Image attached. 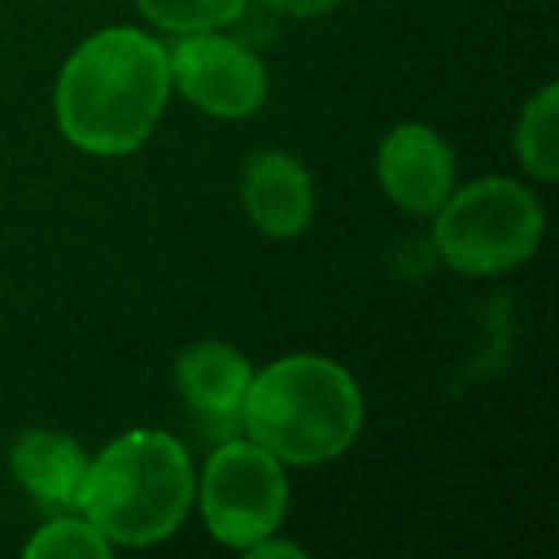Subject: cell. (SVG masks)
I'll return each mask as SVG.
<instances>
[{
  "label": "cell",
  "mask_w": 559,
  "mask_h": 559,
  "mask_svg": "<svg viewBox=\"0 0 559 559\" xmlns=\"http://www.w3.org/2000/svg\"><path fill=\"white\" fill-rule=\"evenodd\" d=\"M556 111H559V88L544 85L540 93L528 100V108L521 111L518 134H513V146H518V162L528 169V177L551 180L559 177V131H556Z\"/></svg>",
  "instance_id": "8fae6325"
},
{
  "label": "cell",
  "mask_w": 559,
  "mask_h": 559,
  "mask_svg": "<svg viewBox=\"0 0 559 559\" xmlns=\"http://www.w3.org/2000/svg\"><path fill=\"white\" fill-rule=\"evenodd\" d=\"M241 207L269 238H296L314 218V185L299 157L257 150L241 169Z\"/></svg>",
  "instance_id": "9c48e42d"
},
{
  "label": "cell",
  "mask_w": 559,
  "mask_h": 559,
  "mask_svg": "<svg viewBox=\"0 0 559 559\" xmlns=\"http://www.w3.org/2000/svg\"><path fill=\"white\" fill-rule=\"evenodd\" d=\"M195 498L192 456L162 429H131L88 460L78 510L111 544L146 548L180 528Z\"/></svg>",
  "instance_id": "3957f363"
},
{
  "label": "cell",
  "mask_w": 559,
  "mask_h": 559,
  "mask_svg": "<svg viewBox=\"0 0 559 559\" xmlns=\"http://www.w3.org/2000/svg\"><path fill=\"white\" fill-rule=\"evenodd\" d=\"M246 556H249V559H264V556H292V559H304V548H296V544H288V540H272V536H261L257 544H249Z\"/></svg>",
  "instance_id": "9a60e30c"
},
{
  "label": "cell",
  "mask_w": 559,
  "mask_h": 559,
  "mask_svg": "<svg viewBox=\"0 0 559 559\" xmlns=\"http://www.w3.org/2000/svg\"><path fill=\"white\" fill-rule=\"evenodd\" d=\"M12 475L35 502L47 510H78L81 483L88 472V456L70 433L58 429H27L12 444Z\"/></svg>",
  "instance_id": "30bf717a"
},
{
  "label": "cell",
  "mask_w": 559,
  "mask_h": 559,
  "mask_svg": "<svg viewBox=\"0 0 559 559\" xmlns=\"http://www.w3.org/2000/svg\"><path fill=\"white\" fill-rule=\"evenodd\" d=\"M134 4L150 24L173 35L223 32L234 27L241 12H249V0H134Z\"/></svg>",
  "instance_id": "7c38bea8"
},
{
  "label": "cell",
  "mask_w": 559,
  "mask_h": 559,
  "mask_svg": "<svg viewBox=\"0 0 559 559\" xmlns=\"http://www.w3.org/2000/svg\"><path fill=\"white\" fill-rule=\"evenodd\" d=\"M169 93V50L162 39L139 27H104L58 73V127L85 154H134L154 134Z\"/></svg>",
  "instance_id": "6da1fadb"
},
{
  "label": "cell",
  "mask_w": 559,
  "mask_h": 559,
  "mask_svg": "<svg viewBox=\"0 0 559 559\" xmlns=\"http://www.w3.org/2000/svg\"><path fill=\"white\" fill-rule=\"evenodd\" d=\"M111 548L116 544L108 540V536L100 533V528L93 525V521L81 513V518H73V513H62V518L47 521V525L39 528V533L27 540L24 556L39 559V556H85V559H111Z\"/></svg>",
  "instance_id": "4fadbf2b"
},
{
  "label": "cell",
  "mask_w": 559,
  "mask_h": 559,
  "mask_svg": "<svg viewBox=\"0 0 559 559\" xmlns=\"http://www.w3.org/2000/svg\"><path fill=\"white\" fill-rule=\"evenodd\" d=\"M177 391L185 403L188 418L215 441L241 433V414H246L249 380L253 365L241 357L234 345L223 342H200L180 353L177 360Z\"/></svg>",
  "instance_id": "52a82bcc"
},
{
  "label": "cell",
  "mask_w": 559,
  "mask_h": 559,
  "mask_svg": "<svg viewBox=\"0 0 559 559\" xmlns=\"http://www.w3.org/2000/svg\"><path fill=\"white\" fill-rule=\"evenodd\" d=\"M376 173L391 200L411 215H433L456 188V154L426 123H399L380 142Z\"/></svg>",
  "instance_id": "ba28073f"
},
{
  "label": "cell",
  "mask_w": 559,
  "mask_h": 559,
  "mask_svg": "<svg viewBox=\"0 0 559 559\" xmlns=\"http://www.w3.org/2000/svg\"><path fill=\"white\" fill-rule=\"evenodd\" d=\"M261 4L269 12H276V16L311 20V16H326V12H334L342 0H261Z\"/></svg>",
  "instance_id": "5bb4252c"
},
{
  "label": "cell",
  "mask_w": 559,
  "mask_h": 559,
  "mask_svg": "<svg viewBox=\"0 0 559 559\" xmlns=\"http://www.w3.org/2000/svg\"><path fill=\"white\" fill-rule=\"evenodd\" d=\"M203 525L226 548L257 544L284 525L288 513V475L284 464L257 441L226 437L211 452L203 479L195 483Z\"/></svg>",
  "instance_id": "5b68a950"
},
{
  "label": "cell",
  "mask_w": 559,
  "mask_h": 559,
  "mask_svg": "<svg viewBox=\"0 0 559 559\" xmlns=\"http://www.w3.org/2000/svg\"><path fill=\"white\" fill-rule=\"evenodd\" d=\"M169 78L185 100L215 119H246L269 96V73L253 47L223 32H188L169 50Z\"/></svg>",
  "instance_id": "8992f818"
},
{
  "label": "cell",
  "mask_w": 559,
  "mask_h": 559,
  "mask_svg": "<svg viewBox=\"0 0 559 559\" xmlns=\"http://www.w3.org/2000/svg\"><path fill=\"white\" fill-rule=\"evenodd\" d=\"M365 426V399L349 368L330 357L296 353L253 372L241 433L280 464L319 467L337 460Z\"/></svg>",
  "instance_id": "7a4b0ae2"
},
{
  "label": "cell",
  "mask_w": 559,
  "mask_h": 559,
  "mask_svg": "<svg viewBox=\"0 0 559 559\" xmlns=\"http://www.w3.org/2000/svg\"><path fill=\"white\" fill-rule=\"evenodd\" d=\"M433 246L460 276H498L536 253L544 234L540 200L510 177H483L452 188L433 211Z\"/></svg>",
  "instance_id": "277c9868"
}]
</instances>
